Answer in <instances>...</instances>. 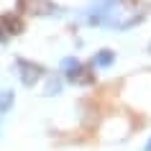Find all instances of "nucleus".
Segmentation results:
<instances>
[{"mask_svg": "<svg viewBox=\"0 0 151 151\" xmlns=\"http://www.w3.org/2000/svg\"><path fill=\"white\" fill-rule=\"evenodd\" d=\"M16 67H18V74H21V82H23V85H28V87H31L33 82L39 80L41 77V67L39 64H31V62H23V59H18L16 62Z\"/></svg>", "mask_w": 151, "mask_h": 151, "instance_id": "obj_1", "label": "nucleus"}, {"mask_svg": "<svg viewBox=\"0 0 151 151\" xmlns=\"http://www.w3.org/2000/svg\"><path fill=\"white\" fill-rule=\"evenodd\" d=\"M113 62H115V54H113L110 49H103V51H97V54L92 56V67H95V69H105V67H110Z\"/></svg>", "mask_w": 151, "mask_h": 151, "instance_id": "obj_2", "label": "nucleus"}, {"mask_svg": "<svg viewBox=\"0 0 151 151\" xmlns=\"http://www.w3.org/2000/svg\"><path fill=\"white\" fill-rule=\"evenodd\" d=\"M10 105H13V92L10 90H3L0 92V113H8Z\"/></svg>", "mask_w": 151, "mask_h": 151, "instance_id": "obj_3", "label": "nucleus"}, {"mask_svg": "<svg viewBox=\"0 0 151 151\" xmlns=\"http://www.w3.org/2000/svg\"><path fill=\"white\" fill-rule=\"evenodd\" d=\"M56 90H62V82H59V80H56V77H54V80L49 82V87H46V95H54Z\"/></svg>", "mask_w": 151, "mask_h": 151, "instance_id": "obj_4", "label": "nucleus"}, {"mask_svg": "<svg viewBox=\"0 0 151 151\" xmlns=\"http://www.w3.org/2000/svg\"><path fill=\"white\" fill-rule=\"evenodd\" d=\"M143 151H151V138H149V143H146V146H143Z\"/></svg>", "mask_w": 151, "mask_h": 151, "instance_id": "obj_5", "label": "nucleus"}]
</instances>
